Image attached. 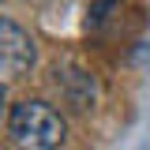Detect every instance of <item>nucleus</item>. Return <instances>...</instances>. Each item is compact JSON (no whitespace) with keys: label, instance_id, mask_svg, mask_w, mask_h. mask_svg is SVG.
Instances as JSON below:
<instances>
[{"label":"nucleus","instance_id":"obj_1","mask_svg":"<svg viewBox=\"0 0 150 150\" xmlns=\"http://www.w3.org/2000/svg\"><path fill=\"white\" fill-rule=\"evenodd\" d=\"M64 116L45 101H19L8 112V139L19 150H60L64 146Z\"/></svg>","mask_w":150,"mask_h":150},{"label":"nucleus","instance_id":"obj_2","mask_svg":"<svg viewBox=\"0 0 150 150\" xmlns=\"http://www.w3.org/2000/svg\"><path fill=\"white\" fill-rule=\"evenodd\" d=\"M34 60H38L34 38L26 34L15 19L0 15V86L23 79V75L34 68Z\"/></svg>","mask_w":150,"mask_h":150},{"label":"nucleus","instance_id":"obj_3","mask_svg":"<svg viewBox=\"0 0 150 150\" xmlns=\"http://www.w3.org/2000/svg\"><path fill=\"white\" fill-rule=\"evenodd\" d=\"M0 116H4V86H0Z\"/></svg>","mask_w":150,"mask_h":150}]
</instances>
